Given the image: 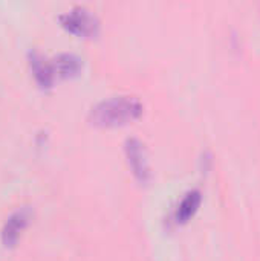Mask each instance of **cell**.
<instances>
[{
    "label": "cell",
    "mask_w": 260,
    "mask_h": 261,
    "mask_svg": "<svg viewBox=\"0 0 260 261\" xmlns=\"http://www.w3.org/2000/svg\"><path fill=\"white\" fill-rule=\"evenodd\" d=\"M51 63L58 76H74L83 69V60L72 52H60L51 58Z\"/></svg>",
    "instance_id": "obj_6"
},
{
    "label": "cell",
    "mask_w": 260,
    "mask_h": 261,
    "mask_svg": "<svg viewBox=\"0 0 260 261\" xmlns=\"http://www.w3.org/2000/svg\"><path fill=\"white\" fill-rule=\"evenodd\" d=\"M29 219H31V210L28 206H21L8 216L2 228V234H0L2 243L5 248H14L17 245L21 231L29 223Z\"/></svg>",
    "instance_id": "obj_4"
},
{
    "label": "cell",
    "mask_w": 260,
    "mask_h": 261,
    "mask_svg": "<svg viewBox=\"0 0 260 261\" xmlns=\"http://www.w3.org/2000/svg\"><path fill=\"white\" fill-rule=\"evenodd\" d=\"M124 150L135 177L139 182H147L150 177V167L144 144L138 138H129L124 144Z\"/></svg>",
    "instance_id": "obj_3"
},
{
    "label": "cell",
    "mask_w": 260,
    "mask_h": 261,
    "mask_svg": "<svg viewBox=\"0 0 260 261\" xmlns=\"http://www.w3.org/2000/svg\"><path fill=\"white\" fill-rule=\"evenodd\" d=\"M144 106L138 96L120 95L98 101L89 110V121L93 125L112 127L123 125L138 119L143 115Z\"/></svg>",
    "instance_id": "obj_1"
},
{
    "label": "cell",
    "mask_w": 260,
    "mask_h": 261,
    "mask_svg": "<svg viewBox=\"0 0 260 261\" xmlns=\"http://www.w3.org/2000/svg\"><path fill=\"white\" fill-rule=\"evenodd\" d=\"M201 203H202V193L196 188L188 190L178 203V208L175 213L176 222L178 223H187L198 213Z\"/></svg>",
    "instance_id": "obj_7"
},
{
    "label": "cell",
    "mask_w": 260,
    "mask_h": 261,
    "mask_svg": "<svg viewBox=\"0 0 260 261\" xmlns=\"http://www.w3.org/2000/svg\"><path fill=\"white\" fill-rule=\"evenodd\" d=\"M58 21L64 29L78 37H92L100 29L98 17L84 6H74L72 9L60 14Z\"/></svg>",
    "instance_id": "obj_2"
},
{
    "label": "cell",
    "mask_w": 260,
    "mask_h": 261,
    "mask_svg": "<svg viewBox=\"0 0 260 261\" xmlns=\"http://www.w3.org/2000/svg\"><path fill=\"white\" fill-rule=\"evenodd\" d=\"M28 63H29V67H31L32 73H34V78H35V81L38 83L40 87L48 89V87H51L54 84L55 72H54L52 63L40 50L31 49L28 52Z\"/></svg>",
    "instance_id": "obj_5"
}]
</instances>
